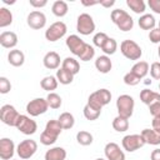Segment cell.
Returning a JSON list of instances; mask_svg holds the SVG:
<instances>
[{
  "instance_id": "31",
  "label": "cell",
  "mask_w": 160,
  "mask_h": 160,
  "mask_svg": "<svg viewBox=\"0 0 160 160\" xmlns=\"http://www.w3.org/2000/svg\"><path fill=\"white\" fill-rule=\"evenodd\" d=\"M112 128L115 131L118 132H124L129 129V119H125L122 116H116L114 120H112Z\"/></svg>"
},
{
  "instance_id": "9",
  "label": "cell",
  "mask_w": 160,
  "mask_h": 160,
  "mask_svg": "<svg viewBox=\"0 0 160 160\" xmlns=\"http://www.w3.org/2000/svg\"><path fill=\"white\" fill-rule=\"evenodd\" d=\"M15 128H16L20 132H22L24 135H32V134H35L36 130H38V124H36V121L32 120L30 116H28V115H21V114H20V116H19V119H18V121H16Z\"/></svg>"
},
{
  "instance_id": "29",
  "label": "cell",
  "mask_w": 160,
  "mask_h": 160,
  "mask_svg": "<svg viewBox=\"0 0 160 160\" xmlns=\"http://www.w3.org/2000/svg\"><path fill=\"white\" fill-rule=\"evenodd\" d=\"M45 131L55 138H59V135L61 134L62 131V128L59 122V120H49L46 122V126H45Z\"/></svg>"
},
{
  "instance_id": "41",
  "label": "cell",
  "mask_w": 160,
  "mask_h": 160,
  "mask_svg": "<svg viewBox=\"0 0 160 160\" xmlns=\"http://www.w3.org/2000/svg\"><path fill=\"white\" fill-rule=\"evenodd\" d=\"M56 140H58V138H55V136H52V135L48 134L45 130H44V131L41 132V135H40V142H41L42 145H46V146L55 144V141H56Z\"/></svg>"
},
{
  "instance_id": "54",
  "label": "cell",
  "mask_w": 160,
  "mask_h": 160,
  "mask_svg": "<svg viewBox=\"0 0 160 160\" xmlns=\"http://www.w3.org/2000/svg\"><path fill=\"white\" fill-rule=\"evenodd\" d=\"M159 29H160V20H159Z\"/></svg>"
},
{
  "instance_id": "38",
  "label": "cell",
  "mask_w": 160,
  "mask_h": 160,
  "mask_svg": "<svg viewBox=\"0 0 160 160\" xmlns=\"http://www.w3.org/2000/svg\"><path fill=\"white\" fill-rule=\"evenodd\" d=\"M94 56H95V50H94V48H92L90 44H86V46H85L84 51L81 52V55L79 56V59H80L81 61H89V60H91Z\"/></svg>"
},
{
  "instance_id": "10",
  "label": "cell",
  "mask_w": 160,
  "mask_h": 160,
  "mask_svg": "<svg viewBox=\"0 0 160 160\" xmlns=\"http://www.w3.org/2000/svg\"><path fill=\"white\" fill-rule=\"evenodd\" d=\"M48 109H49L48 101H46V99H42V98L32 99L26 104V111H28V114L30 116L42 115V114H45L48 111Z\"/></svg>"
},
{
  "instance_id": "1",
  "label": "cell",
  "mask_w": 160,
  "mask_h": 160,
  "mask_svg": "<svg viewBox=\"0 0 160 160\" xmlns=\"http://www.w3.org/2000/svg\"><path fill=\"white\" fill-rule=\"evenodd\" d=\"M111 21L118 26L119 30L121 31H130L134 26V20L132 18L122 9H115L110 14Z\"/></svg>"
},
{
  "instance_id": "46",
  "label": "cell",
  "mask_w": 160,
  "mask_h": 160,
  "mask_svg": "<svg viewBox=\"0 0 160 160\" xmlns=\"http://www.w3.org/2000/svg\"><path fill=\"white\" fill-rule=\"evenodd\" d=\"M148 5L155 14H160V0H149Z\"/></svg>"
},
{
  "instance_id": "22",
  "label": "cell",
  "mask_w": 160,
  "mask_h": 160,
  "mask_svg": "<svg viewBox=\"0 0 160 160\" xmlns=\"http://www.w3.org/2000/svg\"><path fill=\"white\" fill-rule=\"evenodd\" d=\"M66 159V150L61 146L51 148L45 152V160H65Z\"/></svg>"
},
{
  "instance_id": "16",
  "label": "cell",
  "mask_w": 160,
  "mask_h": 160,
  "mask_svg": "<svg viewBox=\"0 0 160 160\" xmlns=\"http://www.w3.org/2000/svg\"><path fill=\"white\" fill-rule=\"evenodd\" d=\"M18 44V35L14 31H2L0 34V45L5 49H12Z\"/></svg>"
},
{
  "instance_id": "12",
  "label": "cell",
  "mask_w": 160,
  "mask_h": 160,
  "mask_svg": "<svg viewBox=\"0 0 160 160\" xmlns=\"http://www.w3.org/2000/svg\"><path fill=\"white\" fill-rule=\"evenodd\" d=\"M65 42H66L68 49L75 56H78V58L81 55V52L84 51V49L86 46V42L80 36H78V35H70V36H68L66 40H65Z\"/></svg>"
},
{
  "instance_id": "5",
  "label": "cell",
  "mask_w": 160,
  "mask_h": 160,
  "mask_svg": "<svg viewBox=\"0 0 160 160\" xmlns=\"http://www.w3.org/2000/svg\"><path fill=\"white\" fill-rule=\"evenodd\" d=\"M66 31H68V28H66L65 22H62V21H56V22L51 24V25L46 29V31H45V39H46L48 41H50V42L58 41V40H60L61 38L65 36Z\"/></svg>"
},
{
  "instance_id": "4",
  "label": "cell",
  "mask_w": 160,
  "mask_h": 160,
  "mask_svg": "<svg viewBox=\"0 0 160 160\" xmlns=\"http://www.w3.org/2000/svg\"><path fill=\"white\" fill-rule=\"evenodd\" d=\"M120 51L129 60H139L142 55V50L140 45L135 42L134 40H129V39L124 40L120 44Z\"/></svg>"
},
{
  "instance_id": "32",
  "label": "cell",
  "mask_w": 160,
  "mask_h": 160,
  "mask_svg": "<svg viewBox=\"0 0 160 160\" xmlns=\"http://www.w3.org/2000/svg\"><path fill=\"white\" fill-rule=\"evenodd\" d=\"M12 22V14L6 8H0V28H6Z\"/></svg>"
},
{
  "instance_id": "55",
  "label": "cell",
  "mask_w": 160,
  "mask_h": 160,
  "mask_svg": "<svg viewBox=\"0 0 160 160\" xmlns=\"http://www.w3.org/2000/svg\"><path fill=\"white\" fill-rule=\"evenodd\" d=\"M159 89H160V84H159Z\"/></svg>"
},
{
  "instance_id": "49",
  "label": "cell",
  "mask_w": 160,
  "mask_h": 160,
  "mask_svg": "<svg viewBox=\"0 0 160 160\" xmlns=\"http://www.w3.org/2000/svg\"><path fill=\"white\" fill-rule=\"evenodd\" d=\"M150 160H160V149H155L151 151Z\"/></svg>"
},
{
  "instance_id": "3",
  "label": "cell",
  "mask_w": 160,
  "mask_h": 160,
  "mask_svg": "<svg viewBox=\"0 0 160 160\" xmlns=\"http://www.w3.org/2000/svg\"><path fill=\"white\" fill-rule=\"evenodd\" d=\"M134 99L132 96L128 94H122L116 99V109H118V115L122 116L125 119H130L132 112H134Z\"/></svg>"
},
{
  "instance_id": "11",
  "label": "cell",
  "mask_w": 160,
  "mask_h": 160,
  "mask_svg": "<svg viewBox=\"0 0 160 160\" xmlns=\"http://www.w3.org/2000/svg\"><path fill=\"white\" fill-rule=\"evenodd\" d=\"M19 116H20V114L18 112V110L10 104L2 105L1 109H0V119H1V121L4 124L9 125V126H15Z\"/></svg>"
},
{
  "instance_id": "6",
  "label": "cell",
  "mask_w": 160,
  "mask_h": 160,
  "mask_svg": "<svg viewBox=\"0 0 160 160\" xmlns=\"http://www.w3.org/2000/svg\"><path fill=\"white\" fill-rule=\"evenodd\" d=\"M36 150H38V144L32 139H25V140L20 141L19 145L16 146V154L22 160L30 159L36 152Z\"/></svg>"
},
{
  "instance_id": "26",
  "label": "cell",
  "mask_w": 160,
  "mask_h": 160,
  "mask_svg": "<svg viewBox=\"0 0 160 160\" xmlns=\"http://www.w3.org/2000/svg\"><path fill=\"white\" fill-rule=\"evenodd\" d=\"M51 11H52V14H54L55 16L62 18V16H65V15L68 14L69 6H68V4H66L65 1H62V0H56V1L52 4V6H51Z\"/></svg>"
},
{
  "instance_id": "19",
  "label": "cell",
  "mask_w": 160,
  "mask_h": 160,
  "mask_svg": "<svg viewBox=\"0 0 160 160\" xmlns=\"http://www.w3.org/2000/svg\"><path fill=\"white\" fill-rule=\"evenodd\" d=\"M95 68L101 74H108L110 72L111 68H112V62L110 60V58L108 55H101L99 58H96L95 60Z\"/></svg>"
},
{
  "instance_id": "28",
  "label": "cell",
  "mask_w": 160,
  "mask_h": 160,
  "mask_svg": "<svg viewBox=\"0 0 160 160\" xmlns=\"http://www.w3.org/2000/svg\"><path fill=\"white\" fill-rule=\"evenodd\" d=\"M58 120H59L62 130H69V129H71L75 125V118H74V115L70 114V112H68V111L60 114V116H59Z\"/></svg>"
},
{
  "instance_id": "17",
  "label": "cell",
  "mask_w": 160,
  "mask_h": 160,
  "mask_svg": "<svg viewBox=\"0 0 160 160\" xmlns=\"http://www.w3.org/2000/svg\"><path fill=\"white\" fill-rule=\"evenodd\" d=\"M42 64L49 70L59 69V66H60V55L56 51H49V52L45 54V56L42 59Z\"/></svg>"
},
{
  "instance_id": "33",
  "label": "cell",
  "mask_w": 160,
  "mask_h": 160,
  "mask_svg": "<svg viewBox=\"0 0 160 160\" xmlns=\"http://www.w3.org/2000/svg\"><path fill=\"white\" fill-rule=\"evenodd\" d=\"M126 5L132 10L135 14H142L146 9V5L142 0H126Z\"/></svg>"
},
{
  "instance_id": "36",
  "label": "cell",
  "mask_w": 160,
  "mask_h": 160,
  "mask_svg": "<svg viewBox=\"0 0 160 160\" xmlns=\"http://www.w3.org/2000/svg\"><path fill=\"white\" fill-rule=\"evenodd\" d=\"M101 50L104 51L105 55H112V54H115V51L118 50V42H116V40L112 39V38H109L108 41L105 42V45L101 48Z\"/></svg>"
},
{
  "instance_id": "13",
  "label": "cell",
  "mask_w": 160,
  "mask_h": 160,
  "mask_svg": "<svg viewBox=\"0 0 160 160\" xmlns=\"http://www.w3.org/2000/svg\"><path fill=\"white\" fill-rule=\"evenodd\" d=\"M26 22L28 25L34 29V30H40L46 25V16L44 12L39 11V10H34L31 11L28 18H26Z\"/></svg>"
},
{
  "instance_id": "48",
  "label": "cell",
  "mask_w": 160,
  "mask_h": 160,
  "mask_svg": "<svg viewBox=\"0 0 160 160\" xmlns=\"http://www.w3.org/2000/svg\"><path fill=\"white\" fill-rule=\"evenodd\" d=\"M151 126H152V129L160 131V116H156V118L152 119V121H151Z\"/></svg>"
},
{
  "instance_id": "45",
  "label": "cell",
  "mask_w": 160,
  "mask_h": 160,
  "mask_svg": "<svg viewBox=\"0 0 160 160\" xmlns=\"http://www.w3.org/2000/svg\"><path fill=\"white\" fill-rule=\"evenodd\" d=\"M149 110H150V114L152 115V118L160 116V101H156V102L149 105Z\"/></svg>"
},
{
  "instance_id": "25",
  "label": "cell",
  "mask_w": 160,
  "mask_h": 160,
  "mask_svg": "<svg viewBox=\"0 0 160 160\" xmlns=\"http://www.w3.org/2000/svg\"><path fill=\"white\" fill-rule=\"evenodd\" d=\"M149 70H150V66H149V64L146 62V61H138V62H135L134 65H132V68H131V72H134L136 76H139L140 79H144L146 75H148V72H149Z\"/></svg>"
},
{
  "instance_id": "8",
  "label": "cell",
  "mask_w": 160,
  "mask_h": 160,
  "mask_svg": "<svg viewBox=\"0 0 160 160\" xmlns=\"http://www.w3.org/2000/svg\"><path fill=\"white\" fill-rule=\"evenodd\" d=\"M76 30L81 35H90L95 30V22L91 18V15L82 12L78 16L76 20Z\"/></svg>"
},
{
  "instance_id": "23",
  "label": "cell",
  "mask_w": 160,
  "mask_h": 160,
  "mask_svg": "<svg viewBox=\"0 0 160 160\" xmlns=\"http://www.w3.org/2000/svg\"><path fill=\"white\" fill-rule=\"evenodd\" d=\"M61 68L65 69L66 71L71 72L74 76L80 71V64H79V61L76 59H74V58H70V56H68V58H65L62 60Z\"/></svg>"
},
{
  "instance_id": "7",
  "label": "cell",
  "mask_w": 160,
  "mask_h": 160,
  "mask_svg": "<svg viewBox=\"0 0 160 160\" xmlns=\"http://www.w3.org/2000/svg\"><path fill=\"white\" fill-rule=\"evenodd\" d=\"M145 144H146V142H145L144 138L141 136V134L126 135V136L122 138V141H121L122 149L126 150L128 152H134V151H136L138 149L142 148Z\"/></svg>"
},
{
  "instance_id": "51",
  "label": "cell",
  "mask_w": 160,
  "mask_h": 160,
  "mask_svg": "<svg viewBox=\"0 0 160 160\" xmlns=\"http://www.w3.org/2000/svg\"><path fill=\"white\" fill-rule=\"evenodd\" d=\"M81 4H82V5H85V6H91V5L100 4V1H85V0H82V1H81Z\"/></svg>"
},
{
  "instance_id": "30",
  "label": "cell",
  "mask_w": 160,
  "mask_h": 160,
  "mask_svg": "<svg viewBox=\"0 0 160 160\" xmlns=\"http://www.w3.org/2000/svg\"><path fill=\"white\" fill-rule=\"evenodd\" d=\"M55 76H56L58 81H59L60 84H62V85L71 84L72 80H74V75H72L71 72L66 71V70L62 69V68H60V69L56 70V75H55Z\"/></svg>"
},
{
  "instance_id": "37",
  "label": "cell",
  "mask_w": 160,
  "mask_h": 160,
  "mask_svg": "<svg viewBox=\"0 0 160 160\" xmlns=\"http://www.w3.org/2000/svg\"><path fill=\"white\" fill-rule=\"evenodd\" d=\"M84 116L88 119V120H90V121H92V120H96L99 116H100V110H96V109H94L92 106H90L89 104H86L85 106H84Z\"/></svg>"
},
{
  "instance_id": "40",
  "label": "cell",
  "mask_w": 160,
  "mask_h": 160,
  "mask_svg": "<svg viewBox=\"0 0 160 160\" xmlns=\"http://www.w3.org/2000/svg\"><path fill=\"white\" fill-rule=\"evenodd\" d=\"M124 82L126 84V85H129V86H135V85H138L139 82H140V78L139 76H136L134 72H131V71H129V72H126L125 75H124Z\"/></svg>"
},
{
  "instance_id": "39",
  "label": "cell",
  "mask_w": 160,
  "mask_h": 160,
  "mask_svg": "<svg viewBox=\"0 0 160 160\" xmlns=\"http://www.w3.org/2000/svg\"><path fill=\"white\" fill-rule=\"evenodd\" d=\"M108 39H109V36L105 32H96L94 35V38H92V42H94L95 46H98V48L101 49L105 45V42L108 41Z\"/></svg>"
},
{
  "instance_id": "27",
  "label": "cell",
  "mask_w": 160,
  "mask_h": 160,
  "mask_svg": "<svg viewBox=\"0 0 160 160\" xmlns=\"http://www.w3.org/2000/svg\"><path fill=\"white\" fill-rule=\"evenodd\" d=\"M58 84H59V81H58L56 76H52V75H48L40 81L41 89L45 91H50V92H52V90H55L58 88Z\"/></svg>"
},
{
  "instance_id": "43",
  "label": "cell",
  "mask_w": 160,
  "mask_h": 160,
  "mask_svg": "<svg viewBox=\"0 0 160 160\" xmlns=\"http://www.w3.org/2000/svg\"><path fill=\"white\" fill-rule=\"evenodd\" d=\"M149 71H150V75H151L152 79L160 80V62H158V61L152 62L150 65V70Z\"/></svg>"
},
{
  "instance_id": "50",
  "label": "cell",
  "mask_w": 160,
  "mask_h": 160,
  "mask_svg": "<svg viewBox=\"0 0 160 160\" xmlns=\"http://www.w3.org/2000/svg\"><path fill=\"white\" fill-rule=\"evenodd\" d=\"M115 4V0H108V1H100V5L104 8H111Z\"/></svg>"
},
{
  "instance_id": "14",
  "label": "cell",
  "mask_w": 160,
  "mask_h": 160,
  "mask_svg": "<svg viewBox=\"0 0 160 160\" xmlns=\"http://www.w3.org/2000/svg\"><path fill=\"white\" fill-rule=\"evenodd\" d=\"M106 160H125V154L116 142H108L104 148Z\"/></svg>"
},
{
  "instance_id": "42",
  "label": "cell",
  "mask_w": 160,
  "mask_h": 160,
  "mask_svg": "<svg viewBox=\"0 0 160 160\" xmlns=\"http://www.w3.org/2000/svg\"><path fill=\"white\" fill-rule=\"evenodd\" d=\"M10 90H11V84H10L9 79L5 78V76H1L0 78V92L1 94H8Z\"/></svg>"
},
{
  "instance_id": "20",
  "label": "cell",
  "mask_w": 160,
  "mask_h": 160,
  "mask_svg": "<svg viewBox=\"0 0 160 160\" xmlns=\"http://www.w3.org/2000/svg\"><path fill=\"white\" fill-rule=\"evenodd\" d=\"M141 136L144 138L146 144L150 145H160V131L155 129H144L141 132Z\"/></svg>"
},
{
  "instance_id": "24",
  "label": "cell",
  "mask_w": 160,
  "mask_h": 160,
  "mask_svg": "<svg viewBox=\"0 0 160 160\" xmlns=\"http://www.w3.org/2000/svg\"><path fill=\"white\" fill-rule=\"evenodd\" d=\"M139 26L140 29L142 30H152L155 29V25H156V21H155V18L151 15V14H142L140 18H139Z\"/></svg>"
},
{
  "instance_id": "2",
  "label": "cell",
  "mask_w": 160,
  "mask_h": 160,
  "mask_svg": "<svg viewBox=\"0 0 160 160\" xmlns=\"http://www.w3.org/2000/svg\"><path fill=\"white\" fill-rule=\"evenodd\" d=\"M110 100H111V92L108 89H99L90 94V96L88 99V104L90 106H92L94 109L101 111V109L105 105H108L110 102Z\"/></svg>"
},
{
  "instance_id": "15",
  "label": "cell",
  "mask_w": 160,
  "mask_h": 160,
  "mask_svg": "<svg viewBox=\"0 0 160 160\" xmlns=\"http://www.w3.org/2000/svg\"><path fill=\"white\" fill-rule=\"evenodd\" d=\"M15 144L9 138H2L0 140V158L2 160H10L12 159L15 154Z\"/></svg>"
},
{
  "instance_id": "52",
  "label": "cell",
  "mask_w": 160,
  "mask_h": 160,
  "mask_svg": "<svg viewBox=\"0 0 160 160\" xmlns=\"http://www.w3.org/2000/svg\"><path fill=\"white\" fill-rule=\"evenodd\" d=\"M158 55H159V58H160V46H159V49H158Z\"/></svg>"
},
{
  "instance_id": "53",
  "label": "cell",
  "mask_w": 160,
  "mask_h": 160,
  "mask_svg": "<svg viewBox=\"0 0 160 160\" xmlns=\"http://www.w3.org/2000/svg\"><path fill=\"white\" fill-rule=\"evenodd\" d=\"M95 160H106V159H102V158H99V159H95Z\"/></svg>"
},
{
  "instance_id": "44",
  "label": "cell",
  "mask_w": 160,
  "mask_h": 160,
  "mask_svg": "<svg viewBox=\"0 0 160 160\" xmlns=\"http://www.w3.org/2000/svg\"><path fill=\"white\" fill-rule=\"evenodd\" d=\"M149 40L152 44H159L160 42V29L155 28L149 32Z\"/></svg>"
},
{
  "instance_id": "35",
  "label": "cell",
  "mask_w": 160,
  "mask_h": 160,
  "mask_svg": "<svg viewBox=\"0 0 160 160\" xmlns=\"http://www.w3.org/2000/svg\"><path fill=\"white\" fill-rule=\"evenodd\" d=\"M76 141L82 145V146H88V145H91L92 144V135L89 132V131H85V130H81L76 134Z\"/></svg>"
},
{
  "instance_id": "21",
  "label": "cell",
  "mask_w": 160,
  "mask_h": 160,
  "mask_svg": "<svg viewBox=\"0 0 160 160\" xmlns=\"http://www.w3.org/2000/svg\"><path fill=\"white\" fill-rule=\"evenodd\" d=\"M140 100L145 104V105H151L156 101H160V94L155 92L150 89H142L140 91Z\"/></svg>"
},
{
  "instance_id": "34",
  "label": "cell",
  "mask_w": 160,
  "mask_h": 160,
  "mask_svg": "<svg viewBox=\"0 0 160 160\" xmlns=\"http://www.w3.org/2000/svg\"><path fill=\"white\" fill-rule=\"evenodd\" d=\"M46 101H48L49 108H51V109H59L62 104L61 96L56 92H49L46 96Z\"/></svg>"
},
{
  "instance_id": "18",
  "label": "cell",
  "mask_w": 160,
  "mask_h": 160,
  "mask_svg": "<svg viewBox=\"0 0 160 160\" xmlns=\"http://www.w3.org/2000/svg\"><path fill=\"white\" fill-rule=\"evenodd\" d=\"M8 61L10 65L15 66V68H19V66H22L24 62H25V55L21 50H18V49H12L9 51L8 54Z\"/></svg>"
},
{
  "instance_id": "47",
  "label": "cell",
  "mask_w": 160,
  "mask_h": 160,
  "mask_svg": "<svg viewBox=\"0 0 160 160\" xmlns=\"http://www.w3.org/2000/svg\"><path fill=\"white\" fill-rule=\"evenodd\" d=\"M29 4L32 6V8H44L46 4H48V1L46 0H29Z\"/></svg>"
},
{
  "instance_id": "56",
  "label": "cell",
  "mask_w": 160,
  "mask_h": 160,
  "mask_svg": "<svg viewBox=\"0 0 160 160\" xmlns=\"http://www.w3.org/2000/svg\"><path fill=\"white\" fill-rule=\"evenodd\" d=\"M11 160H14V159H11Z\"/></svg>"
}]
</instances>
